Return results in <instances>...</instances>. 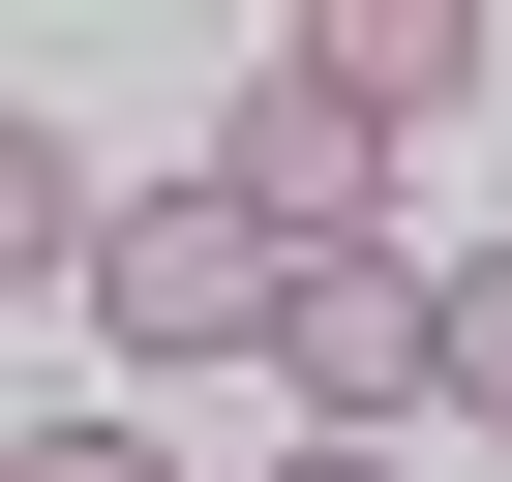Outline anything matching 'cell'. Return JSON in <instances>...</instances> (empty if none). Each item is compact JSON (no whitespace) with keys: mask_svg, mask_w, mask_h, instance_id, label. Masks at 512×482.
<instances>
[{"mask_svg":"<svg viewBox=\"0 0 512 482\" xmlns=\"http://www.w3.org/2000/svg\"><path fill=\"white\" fill-rule=\"evenodd\" d=\"M302 61H332V91H392V121H452V91L512 61V0H302Z\"/></svg>","mask_w":512,"mask_h":482,"instance_id":"277c9868","label":"cell"},{"mask_svg":"<svg viewBox=\"0 0 512 482\" xmlns=\"http://www.w3.org/2000/svg\"><path fill=\"white\" fill-rule=\"evenodd\" d=\"M272 302H302V241H272V211H241V181H211V151H181V181H121V211H91V332H121V362H151V392H181V362H272Z\"/></svg>","mask_w":512,"mask_h":482,"instance_id":"6da1fadb","label":"cell"},{"mask_svg":"<svg viewBox=\"0 0 512 482\" xmlns=\"http://www.w3.org/2000/svg\"><path fill=\"white\" fill-rule=\"evenodd\" d=\"M272 392H302V422H452V272H422V241H302Z\"/></svg>","mask_w":512,"mask_h":482,"instance_id":"3957f363","label":"cell"},{"mask_svg":"<svg viewBox=\"0 0 512 482\" xmlns=\"http://www.w3.org/2000/svg\"><path fill=\"white\" fill-rule=\"evenodd\" d=\"M272 482H422V452H392V422H272Z\"/></svg>","mask_w":512,"mask_h":482,"instance_id":"ba28073f","label":"cell"},{"mask_svg":"<svg viewBox=\"0 0 512 482\" xmlns=\"http://www.w3.org/2000/svg\"><path fill=\"white\" fill-rule=\"evenodd\" d=\"M91 211H121V181H91L31 91H0V302H91Z\"/></svg>","mask_w":512,"mask_h":482,"instance_id":"5b68a950","label":"cell"},{"mask_svg":"<svg viewBox=\"0 0 512 482\" xmlns=\"http://www.w3.org/2000/svg\"><path fill=\"white\" fill-rule=\"evenodd\" d=\"M0 482H31V452H0Z\"/></svg>","mask_w":512,"mask_h":482,"instance_id":"9c48e42d","label":"cell"},{"mask_svg":"<svg viewBox=\"0 0 512 482\" xmlns=\"http://www.w3.org/2000/svg\"><path fill=\"white\" fill-rule=\"evenodd\" d=\"M31 482H181V452H151V422H31Z\"/></svg>","mask_w":512,"mask_h":482,"instance_id":"52a82bcc","label":"cell"},{"mask_svg":"<svg viewBox=\"0 0 512 482\" xmlns=\"http://www.w3.org/2000/svg\"><path fill=\"white\" fill-rule=\"evenodd\" d=\"M211 181L272 211V241H392V181H422V121H392V91H332V61L272 31V61L211 91Z\"/></svg>","mask_w":512,"mask_h":482,"instance_id":"7a4b0ae2","label":"cell"},{"mask_svg":"<svg viewBox=\"0 0 512 482\" xmlns=\"http://www.w3.org/2000/svg\"><path fill=\"white\" fill-rule=\"evenodd\" d=\"M452 422L512 452V241H452Z\"/></svg>","mask_w":512,"mask_h":482,"instance_id":"8992f818","label":"cell"}]
</instances>
